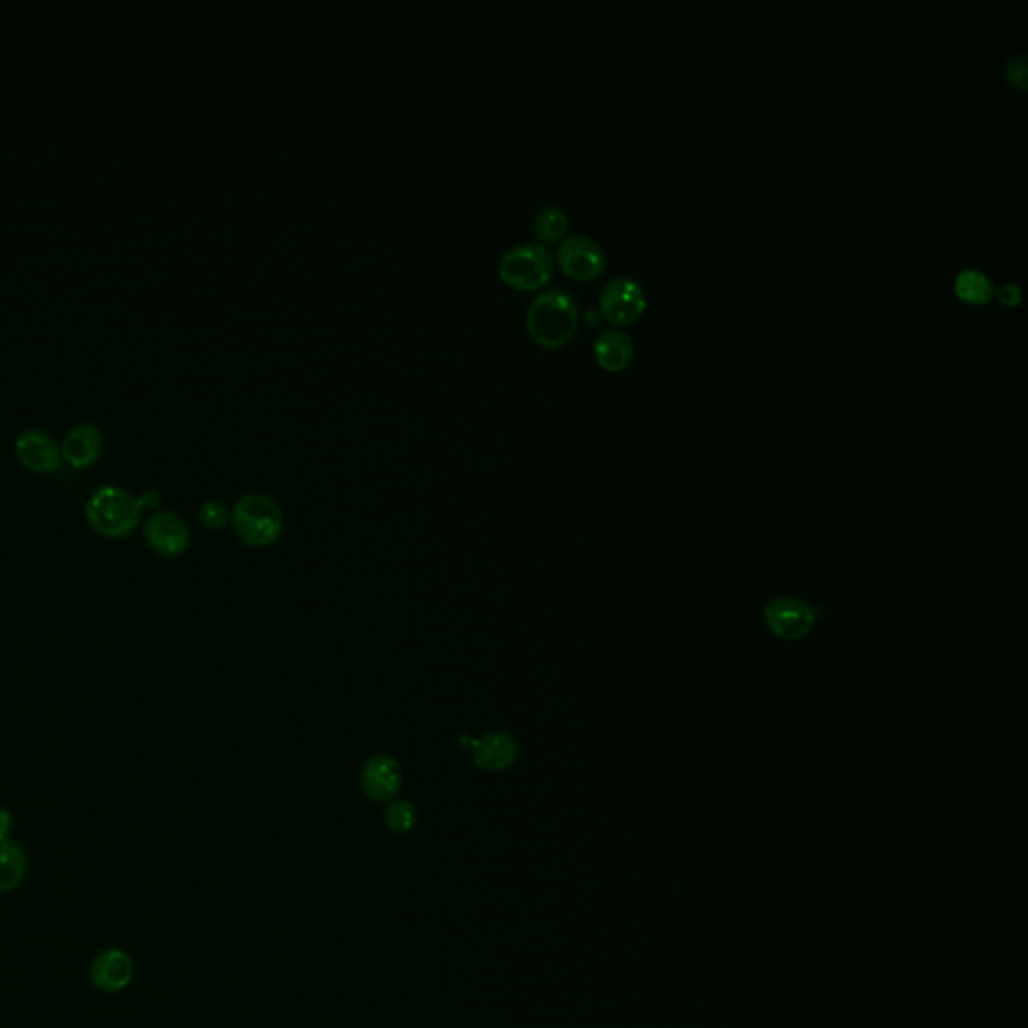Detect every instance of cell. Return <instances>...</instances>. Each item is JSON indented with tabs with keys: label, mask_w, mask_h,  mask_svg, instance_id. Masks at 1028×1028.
Here are the masks:
<instances>
[{
	"label": "cell",
	"mask_w": 1028,
	"mask_h": 1028,
	"mask_svg": "<svg viewBox=\"0 0 1028 1028\" xmlns=\"http://www.w3.org/2000/svg\"><path fill=\"white\" fill-rule=\"evenodd\" d=\"M83 514L95 535L120 541L141 526L145 506L139 494L129 493L117 484H103L88 494Z\"/></svg>",
	"instance_id": "obj_1"
},
{
	"label": "cell",
	"mask_w": 1028,
	"mask_h": 1028,
	"mask_svg": "<svg viewBox=\"0 0 1028 1028\" xmlns=\"http://www.w3.org/2000/svg\"><path fill=\"white\" fill-rule=\"evenodd\" d=\"M579 328L577 300L565 290H543L526 310V332L535 344L557 350L575 338Z\"/></svg>",
	"instance_id": "obj_2"
},
{
	"label": "cell",
	"mask_w": 1028,
	"mask_h": 1028,
	"mask_svg": "<svg viewBox=\"0 0 1028 1028\" xmlns=\"http://www.w3.org/2000/svg\"><path fill=\"white\" fill-rule=\"evenodd\" d=\"M231 525L243 545L270 547L284 531V514L272 496L245 494L231 508Z\"/></svg>",
	"instance_id": "obj_3"
},
{
	"label": "cell",
	"mask_w": 1028,
	"mask_h": 1028,
	"mask_svg": "<svg viewBox=\"0 0 1028 1028\" xmlns=\"http://www.w3.org/2000/svg\"><path fill=\"white\" fill-rule=\"evenodd\" d=\"M555 258L541 243H516L501 255L499 275L518 292L543 290L553 280Z\"/></svg>",
	"instance_id": "obj_4"
},
{
	"label": "cell",
	"mask_w": 1028,
	"mask_h": 1028,
	"mask_svg": "<svg viewBox=\"0 0 1028 1028\" xmlns=\"http://www.w3.org/2000/svg\"><path fill=\"white\" fill-rule=\"evenodd\" d=\"M821 617H824L821 607L804 601L799 597H791V595L776 597L767 601L764 607V625H766L767 633L788 643L808 637L814 631V627L820 623Z\"/></svg>",
	"instance_id": "obj_5"
},
{
	"label": "cell",
	"mask_w": 1028,
	"mask_h": 1028,
	"mask_svg": "<svg viewBox=\"0 0 1028 1028\" xmlns=\"http://www.w3.org/2000/svg\"><path fill=\"white\" fill-rule=\"evenodd\" d=\"M647 297L643 287L627 275L607 282L599 296L601 316L613 326H629L646 314Z\"/></svg>",
	"instance_id": "obj_6"
},
{
	"label": "cell",
	"mask_w": 1028,
	"mask_h": 1028,
	"mask_svg": "<svg viewBox=\"0 0 1028 1028\" xmlns=\"http://www.w3.org/2000/svg\"><path fill=\"white\" fill-rule=\"evenodd\" d=\"M143 538L157 557L177 558L191 545V531L179 514L155 511L143 523Z\"/></svg>",
	"instance_id": "obj_7"
},
{
	"label": "cell",
	"mask_w": 1028,
	"mask_h": 1028,
	"mask_svg": "<svg viewBox=\"0 0 1028 1028\" xmlns=\"http://www.w3.org/2000/svg\"><path fill=\"white\" fill-rule=\"evenodd\" d=\"M558 268L577 282H591L605 272L607 258L601 245L589 235L575 233L558 243Z\"/></svg>",
	"instance_id": "obj_8"
},
{
	"label": "cell",
	"mask_w": 1028,
	"mask_h": 1028,
	"mask_svg": "<svg viewBox=\"0 0 1028 1028\" xmlns=\"http://www.w3.org/2000/svg\"><path fill=\"white\" fill-rule=\"evenodd\" d=\"M14 454L27 471L51 474L61 466V444L41 428H27L14 440Z\"/></svg>",
	"instance_id": "obj_9"
},
{
	"label": "cell",
	"mask_w": 1028,
	"mask_h": 1028,
	"mask_svg": "<svg viewBox=\"0 0 1028 1028\" xmlns=\"http://www.w3.org/2000/svg\"><path fill=\"white\" fill-rule=\"evenodd\" d=\"M59 444H61V459L73 471H85L93 464H97L105 449L101 428L88 420L69 428Z\"/></svg>",
	"instance_id": "obj_10"
},
{
	"label": "cell",
	"mask_w": 1028,
	"mask_h": 1028,
	"mask_svg": "<svg viewBox=\"0 0 1028 1028\" xmlns=\"http://www.w3.org/2000/svg\"><path fill=\"white\" fill-rule=\"evenodd\" d=\"M133 973H135V966L127 952L120 948H107L93 958L88 978L95 988L113 995L132 985Z\"/></svg>",
	"instance_id": "obj_11"
},
{
	"label": "cell",
	"mask_w": 1028,
	"mask_h": 1028,
	"mask_svg": "<svg viewBox=\"0 0 1028 1028\" xmlns=\"http://www.w3.org/2000/svg\"><path fill=\"white\" fill-rule=\"evenodd\" d=\"M360 784L373 801H390L402 788L400 764L390 755H374L361 767Z\"/></svg>",
	"instance_id": "obj_12"
},
{
	"label": "cell",
	"mask_w": 1028,
	"mask_h": 1028,
	"mask_svg": "<svg viewBox=\"0 0 1028 1028\" xmlns=\"http://www.w3.org/2000/svg\"><path fill=\"white\" fill-rule=\"evenodd\" d=\"M472 757L484 772H504L516 762L518 744L511 733H489L472 742Z\"/></svg>",
	"instance_id": "obj_13"
},
{
	"label": "cell",
	"mask_w": 1028,
	"mask_h": 1028,
	"mask_svg": "<svg viewBox=\"0 0 1028 1028\" xmlns=\"http://www.w3.org/2000/svg\"><path fill=\"white\" fill-rule=\"evenodd\" d=\"M595 358L607 373H623L634 356L633 339L621 329H602L592 344Z\"/></svg>",
	"instance_id": "obj_14"
},
{
	"label": "cell",
	"mask_w": 1028,
	"mask_h": 1028,
	"mask_svg": "<svg viewBox=\"0 0 1028 1028\" xmlns=\"http://www.w3.org/2000/svg\"><path fill=\"white\" fill-rule=\"evenodd\" d=\"M29 872V853L17 840L0 842V894L11 892L22 884Z\"/></svg>",
	"instance_id": "obj_15"
},
{
	"label": "cell",
	"mask_w": 1028,
	"mask_h": 1028,
	"mask_svg": "<svg viewBox=\"0 0 1028 1028\" xmlns=\"http://www.w3.org/2000/svg\"><path fill=\"white\" fill-rule=\"evenodd\" d=\"M995 284L993 280L980 272V270H974V268H968V270H963L958 272L956 277H954V292L956 296L961 297L966 304H973V306H985L988 304L993 297H995Z\"/></svg>",
	"instance_id": "obj_16"
},
{
	"label": "cell",
	"mask_w": 1028,
	"mask_h": 1028,
	"mask_svg": "<svg viewBox=\"0 0 1028 1028\" xmlns=\"http://www.w3.org/2000/svg\"><path fill=\"white\" fill-rule=\"evenodd\" d=\"M569 233V218L567 213L555 206H543L533 218V235L541 245L560 243Z\"/></svg>",
	"instance_id": "obj_17"
},
{
	"label": "cell",
	"mask_w": 1028,
	"mask_h": 1028,
	"mask_svg": "<svg viewBox=\"0 0 1028 1028\" xmlns=\"http://www.w3.org/2000/svg\"><path fill=\"white\" fill-rule=\"evenodd\" d=\"M384 821L395 833H408L416 828L418 824V811L415 804L410 801H392L386 811H384Z\"/></svg>",
	"instance_id": "obj_18"
},
{
	"label": "cell",
	"mask_w": 1028,
	"mask_h": 1028,
	"mask_svg": "<svg viewBox=\"0 0 1028 1028\" xmlns=\"http://www.w3.org/2000/svg\"><path fill=\"white\" fill-rule=\"evenodd\" d=\"M199 523L209 531H221L231 523V511L221 501H208L199 508Z\"/></svg>",
	"instance_id": "obj_19"
},
{
	"label": "cell",
	"mask_w": 1028,
	"mask_h": 1028,
	"mask_svg": "<svg viewBox=\"0 0 1028 1028\" xmlns=\"http://www.w3.org/2000/svg\"><path fill=\"white\" fill-rule=\"evenodd\" d=\"M1027 55L1017 53V55L1008 56L1007 63H1005V78H1007L1008 83L1013 87L1025 91L1027 88Z\"/></svg>",
	"instance_id": "obj_20"
},
{
	"label": "cell",
	"mask_w": 1028,
	"mask_h": 1028,
	"mask_svg": "<svg viewBox=\"0 0 1028 1028\" xmlns=\"http://www.w3.org/2000/svg\"><path fill=\"white\" fill-rule=\"evenodd\" d=\"M995 296L1000 300L1003 306H1018V302H1020V287H1018L1017 284L1000 285L998 290H995Z\"/></svg>",
	"instance_id": "obj_21"
},
{
	"label": "cell",
	"mask_w": 1028,
	"mask_h": 1028,
	"mask_svg": "<svg viewBox=\"0 0 1028 1028\" xmlns=\"http://www.w3.org/2000/svg\"><path fill=\"white\" fill-rule=\"evenodd\" d=\"M14 828V816L7 808H0V842L11 838Z\"/></svg>",
	"instance_id": "obj_22"
}]
</instances>
